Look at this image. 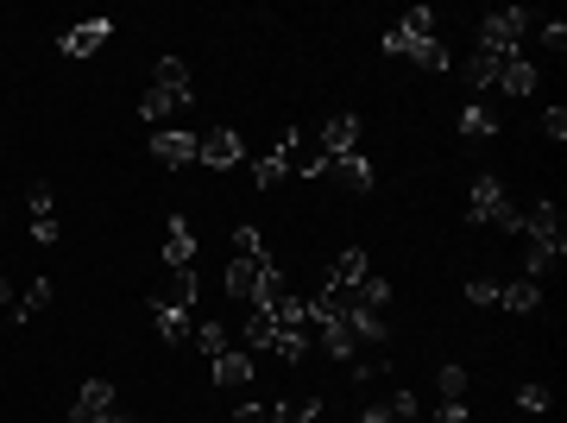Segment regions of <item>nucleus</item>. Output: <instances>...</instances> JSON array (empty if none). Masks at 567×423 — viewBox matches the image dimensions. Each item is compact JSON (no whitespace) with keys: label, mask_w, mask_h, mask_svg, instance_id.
<instances>
[{"label":"nucleus","mask_w":567,"mask_h":423,"mask_svg":"<svg viewBox=\"0 0 567 423\" xmlns=\"http://www.w3.org/2000/svg\"><path fill=\"white\" fill-rule=\"evenodd\" d=\"M543 45H548V51H561V45H567V25H561V20H548V25H543Z\"/></svg>","instance_id":"obj_38"},{"label":"nucleus","mask_w":567,"mask_h":423,"mask_svg":"<svg viewBox=\"0 0 567 423\" xmlns=\"http://www.w3.org/2000/svg\"><path fill=\"white\" fill-rule=\"evenodd\" d=\"M25 202H32V241H57V209H51V183H32L25 190Z\"/></svg>","instance_id":"obj_17"},{"label":"nucleus","mask_w":567,"mask_h":423,"mask_svg":"<svg viewBox=\"0 0 567 423\" xmlns=\"http://www.w3.org/2000/svg\"><path fill=\"white\" fill-rule=\"evenodd\" d=\"M543 134H548V139H567V108H548V114H543Z\"/></svg>","instance_id":"obj_36"},{"label":"nucleus","mask_w":567,"mask_h":423,"mask_svg":"<svg viewBox=\"0 0 567 423\" xmlns=\"http://www.w3.org/2000/svg\"><path fill=\"white\" fill-rule=\"evenodd\" d=\"M152 304H190L196 310V272H171V285L152 290Z\"/></svg>","instance_id":"obj_26"},{"label":"nucleus","mask_w":567,"mask_h":423,"mask_svg":"<svg viewBox=\"0 0 567 423\" xmlns=\"http://www.w3.org/2000/svg\"><path fill=\"white\" fill-rule=\"evenodd\" d=\"M234 423H271V411H265V404H240V411H234Z\"/></svg>","instance_id":"obj_39"},{"label":"nucleus","mask_w":567,"mask_h":423,"mask_svg":"<svg viewBox=\"0 0 567 423\" xmlns=\"http://www.w3.org/2000/svg\"><path fill=\"white\" fill-rule=\"evenodd\" d=\"M265 266H271V260H265ZM253 290H259V266H253V260H234V266H227V297L253 304Z\"/></svg>","instance_id":"obj_23"},{"label":"nucleus","mask_w":567,"mask_h":423,"mask_svg":"<svg viewBox=\"0 0 567 423\" xmlns=\"http://www.w3.org/2000/svg\"><path fill=\"white\" fill-rule=\"evenodd\" d=\"M196 134H183V127H158L152 134V158H164V165H196Z\"/></svg>","instance_id":"obj_15"},{"label":"nucleus","mask_w":567,"mask_h":423,"mask_svg":"<svg viewBox=\"0 0 567 423\" xmlns=\"http://www.w3.org/2000/svg\"><path fill=\"white\" fill-rule=\"evenodd\" d=\"M108 39H114V20H83L57 39V51H64V57H88V51H101Z\"/></svg>","instance_id":"obj_13"},{"label":"nucleus","mask_w":567,"mask_h":423,"mask_svg":"<svg viewBox=\"0 0 567 423\" xmlns=\"http://www.w3.org/2000/svg\"><path fill=\"white\" fill-rule=\"evenodd\" d=\"M499 83H504V95H536V64H529L524 51H504Z\"/></svg>","instance_id":"obj_19"},{"label":"nucleus","mask_w":567,"mask_h":423,"mask_svg":"<svg viewBox=\"0 0 567 423\" xmlns=\"http://www.w3.org/2000/svg\"><path fill=\"white\" fill-rule=\"evenodd\" d=\"M524 234H529V253H524V278L529 285H543L548 272H555V260L567 253V234H561V209L555 202H536L524 215Z\"/></svg>","instance_id":"obj_1"},{"label":"nucleus","mask_w":567,"mask_h":423,"mask_svg":"<svg viewBox=\"0 0 567 423\" xmlns=\"http://www.w3.org/2000/svg\"><path fill=\"white\" fill-rule=\"evenodd\" d=\"M436 385H441V399H460V392H467V373H460V367H441Z\"/></svg>","instance_id":"obj_33"},{"label":"nucleus","mask_w":567,"mask_h":423,"mask_svg":"<svg viewBox=\"0 0 567 423\" xmlns=\"http://www.w3.org/2000/svg\"><path fill=\"white\" fill-rule=\"evenodd\" d=\"M467 304H499V285L492 278H467Z\"/></svg>","instance_id":"obj_35"},{"label":"nucleus","mask_w":567,"mask_h":423,"mask_svg":"<svg viewBox=\"0 0 567 423\" xmlns=\"http://www.w3.org/2000/svg\"><path fill=\"white\" fill-rule=\"evenodd\" d=\"M416 411H422V404H416V392H410V385H397L392 399H385V404H372V411H366L360 423H416Z\"/></svg>","instance_id":"obj_18"},{"label":"nucleus","mask_w":567,"mask_h":423,"mask_svg":"<svg viewBox=\"0 0 567 423\" xmlns=\"http://www.w3.org/2000/svg\"><path fill=\"white\" fill-rule=\"evenodd\" d=\"M196 341H202V355L215 360V355H227V348H234V341H227V329H221V322H196Z\"/></svg>","instance_id":"obj_32"},{"label":"nucleus","mask_w":567,"mask_h":423,"mask_svg":"<svg viewBox=\"0 0 567 423\" xmlns=\"http://www.w3.org/2000/svg\"><path fill=\"white\" fill-rule=\"evenodd\" d=\"M108 411H120L114 385L108 379H88L83 392H76V404H69V423H95V417H108Z\"/></svg>","instance_id":"obj_10"},{"label":"nucleus","mask_w":567,"mask_h":423,"mask_svg":"<svg viewBox=\"0 0 567 423\" xmlns=\"http://www.w3.org/2000/svg\"><path fill=\"white\" fill-rule=\"evenodd\" d=\"M347 152H360V114H334L322 127V165H334Z\"/></svg>","instance_id":"obj_11"},{"label":"nucleus","mask_w":567,"mask_h":423,"mask_svg":"<svg viewBox=\"0 0 567 423\" xmlns=\"http://www.w3.org/2000/svg\"><path fill=\"white\" fill-rule=\"evenodd\" d=\"M499 127H504V120L492 114V102H485V95H473V102L460 108V139H492Z\"/></svg>","instance_id":"obj_16"},{"label":"nucleus","mask_w":567,"mask_h":423,"mask_svg":"<svg viewBox=\"0 0 567 423\" xmlns=\"http://www.w3.org/2000/svg\"><path fill=\"white\" fill-rule=\"evenodd\" d=\"M152 322L164 335V348H183L190 335H196V310L190 304H152Z\"/></svg>","instance_id":"obj_12"},{"label":"nucleus","mask_w":567,"mask_h":423,"mask_svg":"<svg viewBox=\"0 0 567 423\" xmlns=\"http://www.w3.org/2000/svg\"><path fill=\"white\" fill-rule=\"evenodd\" d=\"M278 423H322V399H303V404H271Z\"/></svg>","instance_id":"obj_31"},{"label":"nucleus","mask_w":567,"mask_h":423,"mask_svg":"<svg viewBox=\"0 0 567 423\" xmlns=\"http://www.w3.org/2000/svg\"><path fill=\"white\" fill-rule=\"evenodd\" d=\"M436 423H467V404H460V399H441V404H436Z\"/></svg>","instance_id":"obj_37"},{"label":"nucleus","mask_w":567,"mask_h":423,"mask_svg":"<svg viewBox=\"0 0 567 423\" xmlns=\"http://www.w3.org/2000/svg\"><path fill=\"white\" fill-rule=\"evenodd\" d=\"M271 335H278V316L253 310V322H240V348L246 355H271Z\"/></svg>","instance_id":"obj_20"},{"label":"nucleus","mask_w":567,"mask_h":423,"mask_svg":"<svg viewBox=\"0 0 567 423\" xmlns=\"http://www.w3.org/2000/svg\"><path fill=\"white\" fill-rule=\"evenodd\" d=\"M246 379H253V355H246V348L215 355V385H246Z\"/></svg>","instance_id":"obj_22"},{"label":"nucleus","mask_w":567,"mask_h":423,"mask_svg":"<svg viewBox=\"0 0 567 423\" xmlns=\"http://www.w3.org/2000/svg\"><path fill=\"white\" fill-rule=\"evenodd\" d=\"M196 158L208 165V171H227V165H240V158H246V146H240V134H234V127H208V134H202V146H196Z\"/></svg>","instance_id":"obj_9"},{"label":"nucleus","mask_w":567,"mask_h":423,"mask_svg":"<svg viewBox=\"0 0 567 423\" xmlns=\"http://www.w3.org/2000/svg\"><path fill=\"white\" fill-rule=\"evenodd\" d=\"M385 51H392V57H410V64H422V70H448V51H441V39H436V13H429V7H410L404 25L385 32Z\"/></svg>","instance_id":"obj_2"},{"label":"nucleus","mask_w":567,"mask_h":423,"mask_svg":"<svg viewBox=\"0 0 567 423\" xmlns=\"http://www.w3.org/2000/svg\"><path fill=\"white\" fill-rule=\"evenodd\" d=\"M524 25H529L524 7H499V13H485V25H480V51H517Z\"/></svg>","instance_id":"obj_5"},{"label":"nucleus","mask_w":567,"mask_h":423,"mask_svg":"<svg viewBox=\"0 0 567 423\" xmlns=\"http://www.w3.org/2000/svg\"><path fill=\"white\" fill-rule=\"evenodd\" d=\"M196 102V83H190V70H183V57H158L152 70V89L139 95V120H164V114L190 108Z\"/></svg>","instance_id":"obj_3"},{"label":"nucleus","mask_w":567,"mask_h":423,"mask_svg":"<svg viewBox=\"0 0 567 423\" xmlns=\"http://www.w3.org/2000/svg\"><path fill=\"white\" fill-rule=\"evenodd\" d=\"M297 146H303V134H297V127H284L278 146L253 165V183H259V190H278V183L290 178V158H297Z\"/></svg>","instance_id":"obj_6"},{"label":"nucleus","mask_w":567,"mask_h":423,"mask_svg":"<svg viewBox=\"0 0 567 423\" xmlns=\"http://www.w3.org/2000/svg\"><path fill=\"white\" fill-rule=\"evenodd\" d=\"M499 304H504V310H517V316L543 310V285H529V278H511V285H499Z\"/></svg>","instance_id":"obj_21"},{"label":"nucleus","mask_w":567,"mask_h":423,"mask_svg":"<svg viewBox=\"0 0 567 423\" xmlns=\"http://www.w3.org/2000/svg\"><path fill=\"white\" fill-rule=\"evenodd\" d=\"M234 260H253V266H265V260H271V246H265V234L253 222L234 228Z\"/></svg>","instance_id":"obj_24"},{"label":"nucleus","mask_w":567,"mask_h":423,"mask_svg":"<svg viewBox=\"0 0 567 423\" xmlns=\"http://www.w3.org/2000/svg\"><path fill=\"white\" fill-rule=\"evenodd\" d=\"M271 355H278L284 367H297V360L309 355V335H297V329H278V335H271Z\"/></svg>","instance_id":"obj_27"},{"label":"nucleus","mask_w":567,"mask_h":423,"mask_svg":"<svg viewBox=\"0 0 567 423\" xmlns=\"http://www.w3.org/2000/svg\"><path fill=\"white\" fill-rule=\"evenodd\" d=\"M328 171H334V178L347 183L353 197H372V190H378V171H372V165H366V158H360V152L334 158V165H322V158H315V165H309L303 178H328Z\"/></svg>","instance_id":"obj_7"},{"label":"nucleus","mask_w":567,"mask_h":423,"mask_svg":"<svg viewBox=\"0 0 567 423\" xmlns=\"http://www.w3.org/2000/svg\"><path fill=\"white\" fill-rule=\"evenodd\" d=\"M322 348L334 360H353V329L341 322V316H334V322H322Z\"/></svg>","instance_id":"obj_29"},{"label":"nucleus","mask_w":567,"mask_h":423,"mask_svg":"<svg viewBox=\"0 0 567 423\" xmlns=\"http://www.w3.org/2000/svg\"><path fill=\"white\" fill-rule=\"evenodd\" d=\"M271 316H278V329H297V335H303L309 304H303V297H278V304H271Z\"/></svg>","instance_id":"obj_30"},{"label":"nucleus","mask_w":567,"mask_h":423,"mask_svg":"<svg viewBox=\"0 0 567 423\" xmlns=\"http://www.w3.org/2000/svg\"><path fill=\"white\" fill-rule=\"evenodd\" d=\"M467 222L504 228V234H524V209L511 202V190H504L492 171H480V178H473V190H467Z\"/></svg>","instance_id":"obj_4"},{"label":"nucleus","mask_w":567,"mask_h":423,"mask_svg":"<svg viewBox=\"0 0 567 423\" xmlns=\"http://www.w3.org/2000/svg\"><path fill=\"white\" fill-rule=\"evenodd\" d=\"M44 304H51V278H39V285L25 290L20 304H13V316H7V322H32V316H39Z\"/></svg>","instance_id":"obj_28"},{"label":"nucleus","mask_w":567,"mask_h":423,"mask_svg":"<svg viewBox=\"0 0 567 423\" xmlns=\"http://www.w3.org/2000/svg\"><path fill=\"white\" fill-rule=\"evenodd\" d=\"M385 304H392V285H385V278H372V272H366V285L347 297V310H372V316L385 310Z\"/></svg>","instance_id":"obj_25"},{"label":"nucleus","mask_w":567,"mask_h":423,"mask_svg":"<svg viewBox=\"0 0 567 423\" xmlns=\"http://www.w3.org/2000/svg\"><path fill=\"white\" fill-rule=\"evenodd\" d=\"M0 329H7V316H0Z\"/></svg>","instance_id":"obj_40"},{"label":"nucleus","mask_w":567,"mask_h":423,"mask_svg":"<svg viewBox=\"0 0 567 423\" xmlns=\"http://www.w3.org/2000/svg\"><path fill=\"white\" fill-rule=\"evenodd\" d=\"M366 272H372V260L360 253V246H347V253H334V266H328V285H322V290H334V297H353V290L366 285Z\"/></svg>","instance_id":"obj_8"},{"label":"nucleus","mask_w":567,"mask_h":423,"mask_svg":"<svg viewBox=\"0 0 567 423\" xmlns=\"http://www.w3.org/2000/svg\"><path fill=\"white\" fill-rule=\"evenodd\" d=\"M190 260H196V228L183 222V215H171V222H164V266L190 272Z\"/></svg>","instance_id":"obj_14"},{"label":"nucleus","mask_w":567,"mask_h":423,"mask_svg":"<svg viewBox=\"0 0 567 423\" xmlns=\"http://www.w3.org/2000/svg\"><path fill=\"white\" fill-rule=\"evenodd\" d=\"M517 404H524V411H536V417H543V411H548V404H555V399H548V385H524V392H517Z\"/></svg>","instance_id":"obj_34"}]
</instances>
